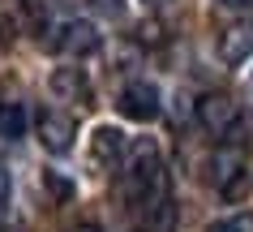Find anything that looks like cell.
<instances>
[{
	"label": "cell",
	"instance_id": "1",
	"mask_svg": "<svg viewBox=\"0 0 253 232\" xmlns=\"http://www.w3.org/2000/svg\"><path fill=\"white\" fill-rule=\"evenodd\" d=\"M125 189L137 206H146L150 198L163 193V164L155 142H133L125 150Z\"/></svg>",
	"mask_w": 253,
	"mask_h": 232
},
{
	"label": "cell",
	"instance_id": "2",
	"mask_svg": "<svg viewBox=\"0 0 253 232\" xmlns=\"http://www.w3.org/2000/svg\"><path fill=\"white\" fill-rule=\"evenodd\" d=\"M198 121H202L206 134L227 142V138L236 134V125H240V103H232L227 95H202L198 99Z\"/></svg>",
	"mask_w": 253,
	"mask_h": 232
},
{
	"label": "cell",
	"instance_id": "3",
	"mask_svg": "<svg viewBox=\"0 0 253 232\" xmlns=\"http://www.w3.org/2000/svg\"><path fill=\"white\" fill-rule=\"evenodd\" d=\"M116 108H120V116H129V121H155L163 112V103H159V86H150V82H129L125 91H120V99H116Z\"/></svg>",
	"mask_w": 253,
	"mask_h": 232
},
{
	"label": "cell",
	"instance_id": "4",
	"mask_svg": "<svg viewBox=\"0 0 253 232\" xmlns=\"http://www.w3.org/2000/svg\"><path fill=\"white\" fill-rule=\"evenodd\" d=\"M73 138H78V121L69 112H39V142L52 155H65L73 146Z\"/></svg>",
	"mask_w": 253,
	"mask_h": 232
},
{
	"label": "cell",
	"instance_id": "5",
	"mask_svg": "<svg viewBox=\"0 0 253 232\" xmlns=\"http://www.w3.org/2000/svg\"><path fill=\"white\" fill-rule=\"evenodd\" d=\"M249 56H253V22L249 17H240V22L219 30V60L223 65H245Z\"/></svg>",
	"mask_w": 253,
	"mask_h": 232
},
{
	"label": "cell",
	"instance_id": "6",
	"mask_svg": "<svg viewBox=\"0 0 253 232\" xmlns=\"http://www.w3.org/2000/svg\"><path fill=\"white\" fill-rule=\"evenodd\" d=\"M56 47L65 56H90V52H99V30H94L90 22H65Z\"/></svg>",
	"mask_w": 253,
	"mask_h": 232
},
{
	"label": "cell",
	"instance_id": "7",
	"mask_svg": "<svg viewBox=\"0 0 253 232\" xmlns=\"http://www.w3.org/2000/svg\"><path fill=\"white\" fill-rule=\"evenodd\" d=\"M125 150H129V142H125V134H120V129H112V125H99V129H94V138H90L94 164H116Z\"/></svg>",
	"mask_w": 253,
	"mask_h": 232
},
{
	"label": "cell",
	"instance_id": "8",
	"mask_svg": "<svg viewBox=\"0 0 253 232\" xmlns=\"http://www.w3.org/2000/svg\"><path fill=\"white\" fill-rule=\"evenodd\" d=\"M52 95H60V99H86V95H90L86 69H52Z\"/></svg>",
	"mask_w": 253,
	"mask_h": 232
},
{
	"label": "cell",
	"instance_id": "9",
	"mask_svg": "<svg viewBox=\"0 0 253 232\" xmlns=\"http://www.w3.org/2000/svg\"><path fill=\"white\" fill-rule=\"evenodd\" d=\"M176 215H180V206L168 193L150 198L146 202V232H176Z\"/></svg>",
	"mask_w": 253,
	"mask_h": 232
},
{
	"label": "cell",
	"instance_id": "10",
	"mask_svg": "<svg viewBox=\"0 0 253 232\" xmlns=\"http://www.w3.org/2000/svg\"><path fill=\"white\" fill-rule=\"evenodd\" d=\"M26 134V112L17 108V103H0V138H22Z\"/></svg>",
	"mask_w": 253,
	"mask_h": 232
},
{
	"label": "cell",
	"instance_id": "11",
	"mask_svg": "<svg viewBox=\"0 0 253 232\" xmlns=\"http://www.w3.org/2000/svg\"><path fill=\"white\" fill-rule=\"evenodd\" d=\"M43 185L52 189V198H56V202H69V198H73V185H69L65 177H56V172H43Z\"/></svg>",
	"mask_w": 253,
	"mask_h": 232
},
{
	"label": "cell",
	"instance_id": "12",
	"mask_svg": "<svg viewBox=\"0 0 253 232\" xmlns=\"http://www.w3.org/2000/svg\"><path fill=\"white\" fill-rule=\"evenodd\" d=\"M211 232H253V219H249V215H236V219H219V224H211Z\"/></svg>",
	"mask_w": 253,
	"mask_h": 232
},
{
	"label": "cell",
	"instance_id": "13",
	"mask_svg": "<svg viewBox=\"0 0 253 232\" xmlns=\"http://www.w3.org/2000/svg\"><path fill=\"white\" fill-rule=\"evenodd\" d=\"M103 17H125V0H90Z\"/></svg>",
	"mask_w": 253,
	"mask_h": 232
},
{
	"label": "cell",
	"instance_id": "14",
	"mask_svg": "<svg viewBox=\"0 0 253 232\" xmlns=\"http://www.w3.org/2000/svg\"><path fill=\"white\" fill-rule=\"evenodd\" d=\"M9 193H13V185H9V172L0 168V215L9 211Z\"/></svg>",
	"mask_w": 253,
	"mask_h": 232
},
{
	"label": "cell",
	"instance_id": "15",
	"mask_svg": "<svg viewBox=\"0 0 253 232\" xmlns=\"http://www.w3.org/2000/svg\"><path fill=\"white\" fill-rule=\"evenodd\" d=\"M223 9H236V13H253V0H219Z\"/></svg>",
	"mask_w": 253,
	"mask_h": 232
},
{
	"label": "cell",
	"instance_id": "16",
	"mask_svg": "<svg viewBox=\"0 0 253 232\" xmlns=\"http://www.w3.org/2000/svg\"><path fill=\"white\" fill-rule=\"evenodd\" d=\"M73 232H99V228H94V224H78Z\"/></svg>",
	"mask_w": 253,
	"mask_h": 232
}]
</instances>
